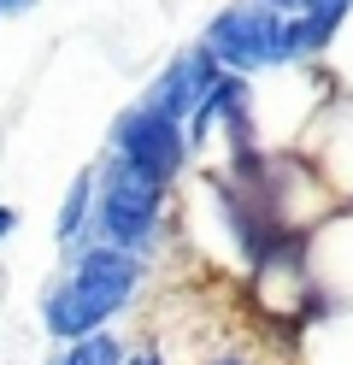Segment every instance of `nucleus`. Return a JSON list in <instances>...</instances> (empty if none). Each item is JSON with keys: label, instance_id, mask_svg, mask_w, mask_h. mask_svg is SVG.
<instances>
[{"label": "nucleus", "instance_id": "1", "mask_svg": "<svg viewBox=\"0 0 353 365\" xmlns=\"http://www.w3.org/2000/svg\"><path fill=\"white\" fill-rule=\"evenodd\" d=\"M135 283H141V254H124V247H106V242L83 247L77 271L47 294V330H53L59 341L101 336L106 318L130 307Z\"/></svg>", "mask_w": 353, "mask_h": 365}, {"label": "nucleus", "instance_id": "2", "mask_svg": "<svg viewBox=\"0 0 353 365\" xmlns=\"http://www.w3.org/2000/svg\"><path fill=\"white\" fill-rule=\"evenodd\" d=\"M200 48L230 77H247V83L265 71H295V18L277 12L271 0H230L206 24Z\"/></svg>", "mask_w": 353, "mask_h": 365}, {"label": "nucleus", "instance_id": "3", "mask_svg": "<svg viewBox=\"0 0 353 365\" xmlns=\"http://www.w3.org/2000/svg\"><path fill=\"white\" fill-rule=\"evenodd\" d=\"M101 195H94V230H101L106 247H124V254H148L159 236V212H165V189L148 182L135 165H124L118 153H106Z\"/></svg>", "mask_w": 353, "mask_h": 365}, {"label": "nucleus", "instance_id": "4", "mask_svg": "<svg viewBox=\"0 0 353 365\" xmlns=\"http://www.w3.org/2000/svg\"><path fill=\"white\" fill-rule=\"evenodd\" d=\"M112 153L124 159V165H135L148 182L171 189V182L183 177V165H188V130L135 101L124 118H118V130H112Z\"/></svg>", "mask_w": 353, "mask_h": 365}, {"label": "nucleus", "instance_id": "5", "mask_svg": "<svg viewBox=\"0 0 353 365\" xmlns=\"http://www.w3.org/2000/svg\"><path fill=\"white\" fill-rule=\"evenodd\" d=\"M230 71H224V65L218 59H212L206 48H200V41H195V48H183L171 65H165V71L148 83V95H141V106H153V112H165V118H171V124H195V112L212 101V88H218Z\"/></svg>", "mask_w": 353, "mask_h": 365}, {"label": "nucleus", "instance_id": "6", "mask_svg": "<svg viewBox=\"0 0 353 365\" xmlns=\"http://www.w3.org/2000/svg\"><path fill=\"white\" fill-rule=\"evenodd\" d=\"M300 153L312 159V171L329 182V195H336L342 207H353V101L347 95H336L318 112V124L306 130Z\"/></svg>", "mask_w": 353, "mask_h": 365}, {"label": "nucleus", "instance_id": "7", "mask_svg": "<svg viewBox=\"0 0 353 365\" xmlns=\"http://www.w3.org/2000/svg\"><path fill=\"white\" fill-rule=\"evenodd\" d=\"M306 265H312V283L324 289L329 307H353V207L329 212L306 236Z\"/></svg>", "mask_w": 353, "mask_h": 365}, {"label": "nucleus", "instance_id": "8", "mask_svg": "<svg viewBox=\"0 0 353 365\" xmlns=\"http://www.w3.org/2000/svg\"><path fill=\"white\" fill-rule=\"evenodd\" d=\"M94 195H101V177H94V171H83L77 182H71L65 207H59V242H83L88 212H94Z\"/></svg>", "mask_w": 353, "mask_h": 365}, {"label": "nucleus", "instance_id": "9", "mask_svg": "<svg viewBox=\"0 0 353 365\" xmlns=\"http://www.w3.org/2000/svg\"><path fill=\"white\" fill-rule=\"evenodd\" d=\"M59 365H130L124 359V341H118V336H88V341H77V348H71Z\"/></svg>", "mask_w": 353, "mask_h": 365}, {"label": "nucleus", "instance_id": "10", "mask_svg": "<svg viewBox=\"0 0 353 365\" xmlns=\"http://www.w3.org/2000/svg\"><path fill=\"white\" fill-rule=\"evenodd\" d=\"M329 65H353V24H347V36L336 41V53H329ZM336 88H342L347 101H353V71H347V77H336Z\"/></svg>", "mask_w": 353, "mask_h": 365}, {"label": "nucleus", "instance_id": "11", "mask_svg": "<svg viewBox=\"0 0 353 365\" xmlns=\"http://www.w3.org/2000/svg\"><path fill=\"white\" fill-rule=\"evenodd\" d=\"M41 0H0V18H12V12H36Z\"/></svg>", "mask_w": 353, "mask_h": 365}, {"label": "nucleus", "instance_id": "12", "mask_svg": "<svg viewBox=\"0 0 353 365\" xmlns=\"http://www.w3.org/2000/svg\"><path fill=\"white\" fill-rule=\"evenodd\" d=\"M271 6H277V12H289V18H295V12H306V0H271Z\"/></svg>", "mask_w": 353, "mask_h": 365}, {"label": "nucleus", "instance_id": "13", "mask_svg": "<svg viewBox=\"0 0 353 365\" xmlns=\"http://www.w3.org/2000/svg\"><path fill=\"white\" fill-rule=\"evenodd\" d=\"M12 224H18V212H12V207H0V236H6Z\"/></svg>", "mask_w": 353, "mask_h": 365}, {"label": "nucleus", "instance_id": "14", "mask_svg": "<svg viewBox=\"0 0 353 365\" xmlns=\"http://www.w3.org/2000/svg\"><path fill=\"white\" fill-rule=\"evenodd\" d=\"M212 365H247V359L242 354H224V359H212Z\"/></svg>", "mask_w": 353, "mask_h": 365}, {"label": "nucleus", "instance_id": "15", "mask_svg": "<svg viewBox=\"0 0 353 365\" xmlns=\"http://www.w3.org/2000/svg\"><path fill=\"white\" fill-rule=\"evenodd\" d=\"M130 365H165V359H153V354H141V359H130Z\"/></svg>", "mask_w": 353, "mask_h": 365}, {"label": "nucleus", "instance_id": "16", "mask_svg": "<svg viewBox=\"0 0 353 365\" xmlns=\"http://www.w3.org/2000/svg\"><path fill=\"white\" fill-rule=\"evenodd\" d=\"M306 6H312V0H306Z\"/></svg>", "mask_w": 353, "mask_h": 365}]
</instances>
